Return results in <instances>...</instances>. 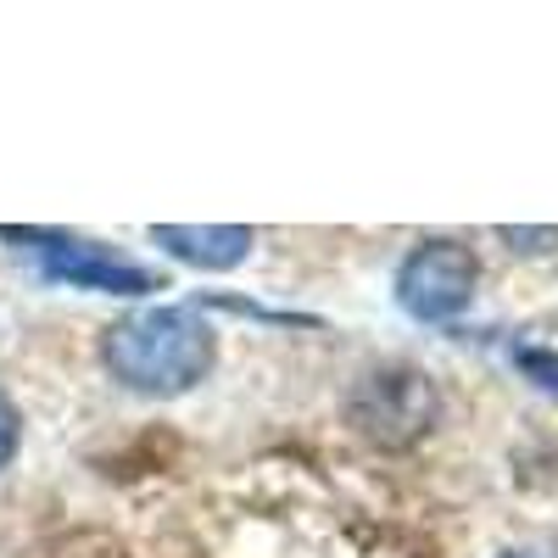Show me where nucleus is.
<instances>
[{
  "label": "nucleus",
  "instance_id": "1",
  "mask_svg": "<svg viewBox=\"0 0 558 558\" xmlns=\"http://www.w3.org/2000/svg\"><path fill=\"white\" fill-rule=\"evenodd\" d=\"M101 357L118 386L140 397H179L207 380L218 341L196 307H146V313H129L112 324L101 341Z\"/></svg>",
  "mask_w": 558,
  "mask_h": 558
},
{
  "label": "nucleus",
  "instance_id": "2",
  "mask_svg": "<svg viewBox=\"0 0 558 558\" xmlns=\"http://www.w3.org/2000/svg\"><path fill=\"white\" fill-rule=\"evenodd\" d=\"M0 241L23 246L51 279L78 286V291H112V296H146V291H157L151 268H140L118 246L78 241V235H68V229H0Z\"/></svg>",
  "mask_w": 558,
  "mask_h": 558
},
{
  "label": "nucleus",
  "instance_id": "3",
  "mask_svg": "<svg viewBox=\"0 0 558 558\" xmlns=\"http://www.w3.org/2000/svg\"><path fill=\"white\" fill-rule=\"evenodd\" d=\"M470 296H475V257L458 241H425L397 274V302L425 324L463 313Z\"/></svg>",
  "mask_w": 558,
  "mask_h": 558
},
{
  "label": "nucleus",
  "instance_id": "4",
  "mask_svg": "<svg viewBox=\"0 0 558 558\" xmlns=\"http://www.w3.org/2000/svg\"><path fill=\"white\" fill-rule=\"evenodd\" d=\"M357 408H363V425L380 436V425H402L397 436H413L418 425L430 418V386L418 380V375H375L363 386V397H357Z\"/></svg>",
  "mask_w": 558,
  "mask_h": 558
},
{
  "label": "nucleus",
  "instance_id": "5",
  "mask_svg": "<svg viewBox=\"0 0 558 558\" xmlns=\"http://www.w3.org/2000/svg\"><path fill=\"white\" fill-rule=\"evenodd\" d=\"M151 241L168 246L184 263H196V268H235L252 252V229H229V223H213V229H202V223H157Z\"/></svg>",
  "mask_w": 558,
  "mask_h": 558
},
{
  "label": "nucleus",
  "instance_id": "6",
  "mask_svg": "<svg viewBox=\"0 0 558 558\" xmlns=\"http://www.w3.org/2000/svg\"><path fill=\"white\" fill-rule=\"evenodd\" d=\"M12 452H17V408L7 402V391H0V470H7Z\"/></svg>",
  "mask_w": 558,
  "mask_h": 558
},
{
  "label": "nucleus",
  "instance_id": "7",
  "mask_svg": "<svg viewBox=\"0 0 558 558\" xmlns=\"http://www.w3.org/2000/svg\"><path fill=\"white\" fill-rule=\"evenodd\" d=\"M520 558H531V553H520Z\"/></svg>",
  "mask_w": 558,
  "mask_h": 558
}]
</instances>
